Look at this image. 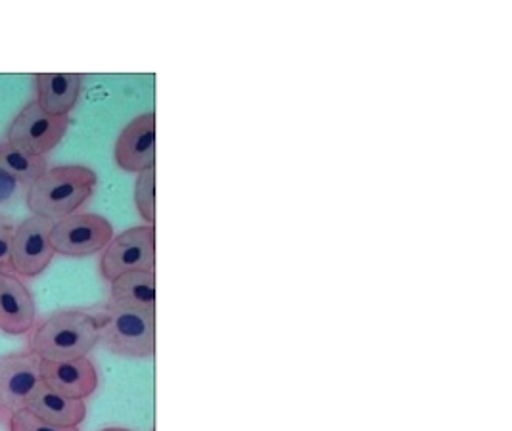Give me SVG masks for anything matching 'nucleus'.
I'll return each instance as SVG.
<instances>
[{
  "mask_svg": "<svg viewBox=\"0 0 512 431\" xmlns=\"http://www.w3.org/2000/svg\"><path fill=\"white\" fill-rule=\"evenodd\" d=\"M98 186V177L85 165L48 167L25 190V204L33 215L50 221L66 219L91 200Z\"/></svg>",
  "mask_w": 512,
  "mask_h": 431,
  "instance_id": "obj_1",
  "label": "nucleus"
},
{
  "mask_svg": "<svg viewBox=\"0 0 512 431\" xmlns=\"http://www.w3.org/2000/svg\"><path fill=\"white\" fill-rule=\"evenodd\" d=\"M98 345V320L81 309H66L45 318L33 338L31 351L41 361H73L87 357Z\"/></svg>",
  "mask_w": 512,
  "mask_h": 431,
  "instance_id": "obj_2",
  "label": "nucleus"
},
{
  "mask_svg": "<svg viewBox=\"0 0 512 431\" xmlns=\"http://www.w3.org/2000/svg\"><path fill=\"white\" fill-rule=\"evenodd\" d=\"M98 320V343L123 359H152L156 355V315L106 305Z\"/></svg>",
  "mask_w": 512,
  "mask_h": 431,
  "instance_id": "obj_3",
  "label": "nucleus"
},
{
  "mask_svg": "<svg viewBox=\"0 0 512 431\" xmlns=\"http://www.w3.org/2000/svg\"><path fill=\"white\" fill-rule=\"evenodd\" d=\"M156 273V227L140 225L127 228L112 238L102 251L100 274L104 280L114 282L129 273Z\"/></svg>",
  "mask_w": 512,
  "mask_h": 431,
  "instance_id": "obj_4",
  "label": "nucleus"
},
{
  "mask_svg": "<svg viewBox=\"0 0 512 431\" xmlns=\"http://www.w3.org/2000/svg\"><path fill=\"white\" fill-rule=\"evenodd\" d=\"M112 238V223L94 213H73L66 219L56 221L50 232L52 248L66 257H89L104 251Z\"/></svg>",
  "mask_w": 512,
  "mask_h": 431,
  "instance_id": "obj_5",
  "label": "nucleus"
},
{
  "mask_svg": "<svg viewBox=\"0 0 512 431\" xmlns=\"http://www.w3.org/2000/svg\"><path fill=\"white\" fill-rule=\"evenodd\" d=\"M70 115H50L33 100L25 106L8 129V142L33 156H47L70 129Z\"/></svg>",
  "mask_w": 512,
  "mask_h": 431,
  "instance_id": "obj_6",
  "label": "nucleus"
},
{
  "mask_svg": "<svg viewBox=\"0 0 512 431\" xmlns=\"http://www.w3.org/2000/svg\"><path fill=\"white\" fill-rule=\"evenodd\" d=\"M54 221L47 217L31 215L14 228L12 234V273L20 278H35L45 273L56 251L50 244Z\"/></svg>",
  "mask_w": 512,
  "mask_h": 431,
  "instance_id": "obj_7",
  "label": "nucleus"
},
{
  "mask_svg": "<svg viewBox=\"0 0 512 431\" xmlns=\"http://www.w3.org/2000/svg\"><path fill=\"white\" fill-rule=\"evenodd\" d=\"M117 167L125 173H142L156 167V114L146 112L131 119L114 146Z\"/></svg>",
  "mask_w": 512,
  "mask_h": 431,
  "instance_id": "obj_8",
  "label": "nucleus"
},
{
  "mask_svg": "<svg viewBox=\"0 0 512 431\" xmlns=\"http://www.w3.org/2000/svg\"><path fill=\"white\" fill-rule=\"evenodd\" d=\"M41 359L33 353H10L0 357V410L25 409L29 397L41 386Z\"/></svg>",
  "mask_w": 512,
  "mask_h": 431,
  "instance_id": "obj_9",
  "label": "nucleus"
},
{
  "mask_svg": "<svg viewBox=\"0 0 512 431\" xmlns=\"http://www.w3.org/2000/svg\"><path fill=\"white\" fill-rule=\"evenodd\" d=\"M41 382L70 399H89L98 387V370L89 357L73 361H41Z\"/></svg>",
  "mask_w": 512,
  "mask_h": 431,
  "instance_id": "obj_10",
  "label": "nucleus"
},
{
  "mask_svg": "<svg viewBox=\"0 0 512 431\" xmlns=\"http://www.w3.org/2000/svg\"><path fill=\"white\" fill-rule=\"evenodd\" d=\"M35 317V299L22 278L0 273V330L10 336H22L35 326Z\"/></svg>",
  "mask_w": 512,
  "mask_h": 431,
  "instance_id": "obj_11",
  "label": "nucleus"
},
{
  "mask_svg": "<svg viewBox=\"0 0 512 431\" xmlns=\"http://www.w3.org/2000/svg\"><path fill=\"white\" fill-rule=\"evenodd\" d=\"M37 104L47 114L70 115L75 108L81 89L83 75L81 73H37Z\"/></svg>",
  "mask_w": 512,
  "mask_h": 431,
  "instance_id": "obj_12",
  "label": "nucleus"
},
{
  "mask_svg": "<svg viewBox=\"0 0 512 431\" xmlns=\"http://www.w3.org/2000/svg\"><path fill=\"white\" fill-rule=\"evenodd\" d=\"M25 409L48 424L62 426V428H79V424L87 418L85 401L60 395L54 389L45 386L43 382L29 397Z\"/></svg>",
  "mask_w": 512,
  "mask_h": 431,
  "instance_id": "obj_13",
  "label": "nucleus"
},
{
  "mask_svg": "<svg viewBox=\"0 0 512 431\" xmlns=\"http://www.w3.org/2000/svg\"><path fill=\"white\" fill-rule=\"evenodd\" d=\"M110 297L106 305L121 309H137L156 315V273L123 274L110 282Z\"/></svg>",
  "mask_w": 512,
  "mask_h": 431,
  "instance_id": "obj_14",
  "label": "nucleus"
},
{
  "mask_svg": "<svg viewBox=\"0 0 512 431\" xmlns=\"http://www.w3.org/2000/svg\"><path fill=\"white\" fill-rule=\"evenodd\" d=\"M47 169L45 156H33L8 140L0 142V171L14 177L25 188H29Z\"/></svg>",
  "mask_w": 512,
  "mask_h": 431,
  "instance_id": "obj_15",
  "label": "nucleus"
},
{
  "mask_svg": "<svg viewBox=\"0 0 512 431\" xmlns=\"http://www.w3.org/2000/svg\"><path fill=\"white\" fill-rule=\"evenodd\" d=\"M135 205L146 225L156 223V167L139 173L135 182Z\"/></svg>",
  "mask_w": 512,
  "mask_h": 431,
  "instance_id": "obj_16",
  "label": "nucleus"
},
{
  "mask_svg": "<svg viewBox=\"0 0 512 431\" xmlns=\"http://www.w3.org/2000/svg\"><path fill=\"white\" fill-rule=\"evenodd\" d=\"M10 431H79V428H62L48 424L45 420L37 418L27 409L16 410L10 414Z\"/></svg>",
  "mask_w": 512,
  "mask_h": 431,
  "instance_id": "obj_17",
  "label": "nucleus"
},
{
  "mask_svg": "<svg viewBox=\"0 0 512 431\" xmlns=\"http://www.w3.org/2000/svg\"><path fill=\"white\" fill-rule=\"evenodd\" d=\"M12 234H14V228L0 221V273H12V267H10Z\"/></svg>",
  "mask_w": 512,
  "mask_h": 431,
  "instance_id": "obj_18",
  "label": "nucleus"
},
{
  "mask_svg": "<svg viewBox=\"0 0 512 431\" xmlns=\"http://www.w3.org/2000/svg\"><path fill=\"white\" fill-rule=\"evenodd\" d=\"M20 190H27V188L14 177H10L8 173L0 171V205L12 204L18 198Z\"/></svg>",
  "mask_w": 512,
  "mask_h": 431,
  "instance_id": "obj_19",
  "label": "nucleus"
},
{
  "mask_svg": "<svg viewBox=\"0 0 512 431\" xmlns=\"http://www.w3.org/2000/svg\"><path fill=\"white\" fill-rule=\"evenodd\" d=\"M102 431H131V430H125V428H106V430Z\"/></svg>",
  "mask_w": 512,
  "mask_h": 431,
  "instance_id": "obj_20",
  "label": "nucleus"
}]
</instances>
